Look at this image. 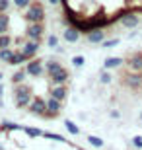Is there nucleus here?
<instances>
[{"instance_id":"1","label":"nucleus","mask_w":142,"mask_h":150,"mask_svg":"<svg viewBox=\"0 0 142 150\" xmlns=\"http://www.w3.org/2000/svg\"><path fill=\"white\" fill-rule=\"evenodd\" d=\"M12 96H14V105L18 107V109H28L29 103L33 101V88L31 86H28V84H16L14 86V90H12Z\"/></svg>"},{"instance_id":"2","label":"nucleus","mask_w":142,"mask_h":150,"mask_svg":"<svg viewBox=\"0 0 142 150\" xmlns=\"http://www.w3.org/2000/svg\"><path fill=\"white\" fill-rule=\"evenodd\" d=\"M23 18H25V22H28V23H41L45 20L43 6L39 4V2H31L29 8H25V12H23Z\"/></svg>"},{"instance_id":"3","label":"nucleus","mask_w":142,"mask_h":150,"mask_svg":"<svg viewBox=\"0 0 142 150\" xmlns=\"http://www.w3.org/2000/svg\"><path fill=\"white\" fill-rule=\"evenodd\" d=\"M28 111L31 113V115L45 117V113H47V100H43V98H39V96H35V98H33V101L29 103Z\"/></svg>"},{"instance_id":"4","label":"nucleus","mask_w":142,"mask_h":150,"mask_svg":"<svg viewBox=\"0 0 142 150\" xmlns=\"http://www.w3.org/2000/svg\"><path fill=\"white\" fill-rule=\"evenodd\" d=\"M25 70H28L29 76L39 78V76H43V72H45V62L41 61V59H31V61L25 64Z\"/></svg>"},{"instance_id":"5","label":"nucleus","mask_w":142,"mask_h":150,"mask_svg":"<svg viewBox=\"0 0 142 150\" xmlns=\"http://www.w3.org/2000/svg\"><path fill=\"white\" fill-rule=\"evenodd\" d=\"M60 111H62V101L53 98V96H49V98H47V113H45V117H47V119H53V117H57Z\"/></svg>"},{"instance_id":"6","label":"nucleus","mask_w":142,"mask_h":150,"mask_svg":"<svg viewBox=\"0 0 142 150\" xmlns=\"http://www.w3.org/2000/svg\"><path fill=\"white\" fill-rule=\"evenodd\" d=\"M43 33H45V25H43V22H41V23H28V28H25V35H28V39L41 41Z\"/></svg>"},{"instance_id":"7","label":"nucleus","mask_w":142,"mask_h":150,"mask_svg":"<svg viewBox=\"0 0 142 150\" xmlns=\"http://www.w3.org/2000/svg\"><path fill=\"white\" fill-rule=\"evenodd\" d=\"M49 80H51V86H59V84H68V80H70V72H68V70H66V68L62 67V68H59L57 72L51 74Z\"/></svg>"},{"instance_id":"8","label":"nucleus","mask_w":142,"mask_h":150,"mask_svg":"<svg viewBox=\"0 0 142 150\" xmlns=\"http://www.w3.org/2000/svg\"><path fill=\"white\" fill-rule=\"evenodd\" d=\"M86 39H88V43H92V45H101L105 41V31L101 28H95L86 33Z\"/></svg>"},{"instance_id":"9","label":"nucleus","mask_w":142,"mask_h":150,"mask_svg":"<svg viewBox=\"0 0 142 150\" xmlns=\"http://www.w3.org/2000/svg\"><path fill=\"white\" fill-rule=\"evenodd\" d=\"M39 47H41V43H39V41H35V39H28V41H23L22 51L29 57V59H35V55H37Z\"/></svg>"},{"instance_id":"10","label":"nucleus","mask_w":142,"mask_h":150,"mask_svg":"<svg viewBox=\"0 0 142 150\" xmlns=\"http://www.w3.org/2000/svg\"><path fill=\"white\" fill-rule=\"evenodd\" d=\"M49 96H53V98H57V100H60V101H64L66 98H68V86H66V84L51 86L49 88Z\"/></svg>"},{"instance_id":"11","label":"nucleus","mask_w":142,"mask_h":150,"mask_svg":"<svg viewBox=\"0 0 142 150\" xmlns=\"http://www.w3.org/2000/svg\"><path fill=\"white\" fill-rule=\"evenodd\" d=\"M125 64L131 68L132 72H142V53H134V55H131L129 59H126Z\"/></svg>"},{"instance_id":"12","label":"nucleus","mask_w":142,"mask_h":150,"mask_svg":"<svg viewBox=\"0 0 142 150\" xmlns=\"http://www.w3.org/2000/svg\"><path fill=\"white\" fill-rule=\"evenodd\" d=\"M125 84L129 88H140L142 86V72H126L125 74Z\"/></svg>"},{"instance_id":"13","label":"nucleus","mask_w":142,"mask_h":150,"mask_svg":"<svg viewBox=\"0 0 142 150\" xmlns=\"http://www.w3.org/2000/svg\"><path fill=\"white\" fill-rule=\"evenodd\" d=\"M126 62V59H123V57H107L103 61V68L105 70H115V68L123 67Z\"/></svg>"},{"instance_id":"14","label":"nucleus","mask_w":142,"mask_h":150,"mask_svg":"<svg viewBox=\"0 0 142 150\" xmlns=\"http://www.w3.org/2000/svg\"><path fill=\"white\" fill-rule=\"evenodd\" d=\"M121 23L129 29H134V28H138L140 20H138L136 14H131V12H129V14H123V16H121Z\"/></svg>"},{"instance_id":"15","label":"nucleus","mask_w":142,"mask_h":150,"mask_svg":"<svg viewBox=\"0 0 142 150\" xmlns=\"http://www.w3.org/2000/svg\"><path fill=\"white\" fill-rule=\"evenodd\" d=\"M62 39H64L66 43H76L80 41V29L74 25V28H66L64 33H62Z\"/></svg>"},{"instance_id":"16","label":"nucleus","mask_w":142,"mask_h":150,"mask_svg":"<svg viewBox=\"0 0 142 150\" xmlns=\"http://www.w3.org/2000/svg\"><path fill=\"white\" fill-rule=\"evenodd\" d=\"M31 61L23 51H16L14 53V57H12V61H10V64H14V67H20V64H28V62Z\"/></svg>"},{"instance_id":"17","label":"nucleus","mask_w":142,"mask_h":150,"mask_svg":"<svg viewBox=\"0 0 142 150\" xmlns=\"http://www.w3.org/2000/svg\"><path fill=\"white\" fill-rule=\"evenodd\" d=\"M28 70L25 68H20V70H16V72L12 74V84L16 86V84H25V80H28Z\"/></svg>"},{"instance_id":"18","label":"nucleus","mask_w":142,"mask_h":150,"mask_svg":"<svg viewBox=\"0 0 142 150\" xmlns=\"http://www.w3.org/2000/svg\"><path fill=\"white\" fill-rule=\"evenodd\" d=\"M59 68H62V64H60V61H57V59H49V61H45V72L49 74H53V72H57Z\"/></svg>"},{"instance_id":"19","label":"nucleus","mask_w":142,"mask_h":150,"mask_svg":"<svg viewBox=\"0 0 142 150\" xmlns=\"http://www.w3.org/2000/svg\"><path fill=\"white\" fill-rule=\"evenodd\" d=\"M8 28H10V16L8 12H0V35L8 33Z\"/></svg>"},{"instance_id":"20","label":"nucleus","mask_w":142,"mask_h":150,"mask_svg":"<svg viewBox=\"0 0 142 150\" xmlns=\"http://www.w3.org/2000/svg\"><path fill=\"white\" fill-rule=\"evenodd\" d=\"M88 142H90L93 148H103L105 146L103 139H99V137H95V134H88Z\"/></svg>"},{"instance_id":"21","label":"nucleus","mask_w":142,"mask_h":150,"mask_svg":"<svg viewBox=\"0 0 142 150\" xmlns=\"http://www.w3.org/2000/svg\"><path fill=\"white\" fill-rule=\"evenodd\" d=\"M23 133L28 134L29 139H37V137H43V131H41V129H37V127H25V129H23Z\"/></svg>"},{"instance_id":"22","label":"nucleus","mask_w":142,"mask_h":150,"mask_svg":"<svg viewBox=\"0 0 142 150\" xmlns=\"http://www.w3.org/2000/svg\"><path fill=\"white\" fill-rule=\"evenodd\" d=\"M14 53H16V51H12L10 47H8V49H0V61H2V62H8V64H10V61H12V57H14Z\"/></svg>"},{"instance_id":"23","label":"nucleus","mask_w":142,"mask_h":150,"mask_svg":"<svg viewBox=\"0 0 142 150\" xmlns=\"http://www.w3.org/2000/svg\"><path fill=\"white\" fill-rule=\"evenodd\" d=\"M64 129L70 134H80V127H78L76 123H72L70 119H64Z\"/></svg>"},{"instance_id":"24","label":"nucleus","mask_w":142,"mask_h":150,"mask_svg":"<svg viewBox=\"0 0 142 150\" xmlns=\"http://www.w3.org/2000/svg\"><path fill=\"white\" fill-rule=\"evenodd\" d=\"M43 137L49 140H55V142H66V139L62 134H57V133H51V131H43Z\"/></svg>"},{"instance_id":"25","label":"nucleus","mask_w":142,"mask_h":150,"mask_svg":"<svg viewBox=\"0 0 142 150\" xmlns=\"http://www.w3.org/2000/svg\"><path fill=\"white\" fill-rule=\"evenodd\" d=\"M20 125H16V123H12V121H2L0 123V131H20Z\"/></svg>"},{"instance_id":"26","label":"nucleus","mask_w":142,"mask_h":150,"mask_svg":"<svg viewBox=\"0 0 142 150\" xmlns=\"http://www.w3.org/2000/svg\"><path fill=\"white\" fill-rule=\"evenodd\" d=\"M47 47H49V49H59L60 39L57 37V35H49V37H47Z\"/></svg>"},{"instance_id":"27","label":"nucleus","mask_w":142,"mask_h":150,"mask_svg":"<svg viewBox=\"0 0 142 150\" xmlns=\"http://www.w3.org/2000/svg\"><path fill=\"white\" fill-rule=\"evenodd\" d=\"M12 45V37L8 33H4V35H0V49H8Z\"/></svg>"},{"instance_id":"28","label":"nucleus","mask_w":142,"mask_h":150,"mask_svg":"<svg viewBox=\"0 0 142 150\" xmlns=\"http://www.w3.org/2000/svg\"><path fill=\"white\" fill-rule=\"evenodd\" d=\"M12 4L16 6L18 10H25V8H29L31 0H12Z\"/></svg>"},{"instance_id":"29","label":"nucleus","mask_w":142,"mask_h":150,"mask_svg":"<svg viewBox=\"0 0 142 150\" xmlns=\"http://www.w3.org/2000/svg\"><path fill=\"white\" fill-rule=\"evenodd\" d=\"M72 64L76 68H82L84 64H86V59H84L82 55H76V57H72Z\"/></svg>"},{"instance_id":"30","label":"nucleus","mask_w":142,"mask_h":150,"mask_svg":"<svg viewBox=\"0 0 142 150\" xmlns=\"http://www.w3.org/2000/svg\"><path fill=\"white\" fill-rule=\"evenodd\" d=\"M119 41L121 39H107V41H103V43H101V47H103V49H111V47H117V45H119Z\"/></svg>"},{"instance_id":"31","label":"nucleus","mask_w":142,"mask_h":150,"mask_svg":"<svg viewBox=\"0 0 142 150\" xmlns=\"http://www.w3.org/2000/svg\"><path fill=\"white\" fill-rule=\"evenodd\" d=\"M111 80H113V78H111V74L107 72V70H101V72H99V82L101 84H109Z\"/></svg>"},{"instance_id":"32","label":"nucleus","mask_w":142,"mask_h":150,"mask_svg":"<svg viewBox=\"0 0 142 150\" xmlns=\"http://www.w3.org/2000/svg\"><path fill=\"white\" fill-rule=\"evenodd\" d=\"M131 142H132V146H134L136 150H142V137H140V134L132 137V140H131Z\"/></svg>"},{"instance_id":"33","label":"nucleus","mask_w":142,"mask_h":150,"mask_svg":"<svg viewBox=\"0 0 142 150\" xmlns=\"http://www.w3.org/2000/svg\"><path fill=\"white\" fill-rule=\"evenodd\" d=\"M10 4H12V0H0V12H8Z\"/></svg>"},{"instance_id":"34","label":"nucleus","mask_w":142,"mask_h":150,"mask_svg":"<svg viewBox=\"0 0 142 150\" xmlns=\"http://www.w3.org/2000/svg\"><path fill=\"white\" fill-rule=\"evenodd\" d=\"M111 117H113V119H121V113L117 111V109H111V113H109Z\"/></svg>"},{"instance_id":"35","label":"nucleus","mask_w":142,"mask_h":150,"mask_svg":"<svg viewBox=\"0 0 142 150\" xmlns=\"http://www.w3.org/2000/svg\"><path fill=\"white\" fill-rule=\"evenodd\" d=\"M47 2H49L51 6H59L60 4V0H47Z\"/></svg>"},{"instance_id":"36","label":"nucleus","mask_w":142,"mask_h":150,"mask_svg":"<svg viewBox=\"0 0 142 150\" xmlns=\"http://www.w3.org/2000/svg\"><path fill=\"white\" fill-rule=\"evenodd\" d=\"M2 80H4V72H2V70H0V82H2Z\"/></svg>"},{"instance_id":"37","label":"nucleus","mask_w":142,"mask_h":150,"mask_svg":"<svg viewBox=\"0 0 142 150\" xmlns=\"http://www.w3.org/2000/svg\"><path fill=\"white\" fill-rule=\"evenodd\" d=\"M140 121H142V113H140Z\"/></svg>"}]
</instances>
